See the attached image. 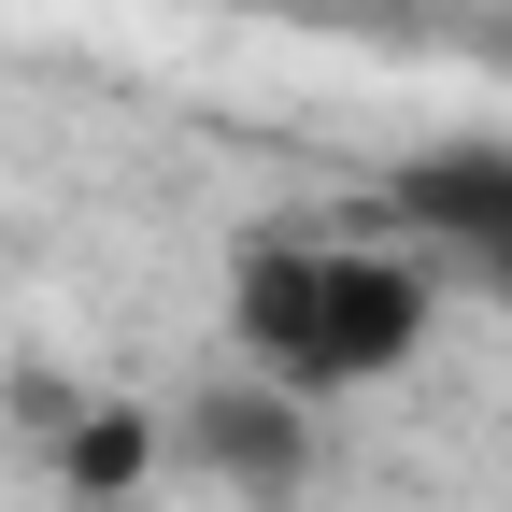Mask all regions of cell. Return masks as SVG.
<instances>
[{
    "instance_id": "7a4b0ae2",
    "label": "cell",
    "mask_w": 512,
    "mask_h": 512,
    "mask_svg": "<svg viewBox=\"0 0 512 512\" xmlns=\"http://www.w3.org/2000/svg\"><path fill=\"white\" fill-rule=\"evenodd\" d=\"M370 228L399 242L427 285H470V299L512 313V143H413L384 171Z\"/></svg>"
},
{
    "instance_id": "3957f363",
    "label": "cell",
    "mask_w": 512,
    "mask_h": 512,
    "mask_svg": "<svg viewBox=\"0 0 512 512\" xmlns=\"http://www.w3.org/2000/svg\"><path fill=\"white\" fill-rule=\"evenodd\" d=\"M157 456H185L200 484H242V498H285L313 470V399H285L271 370H214L200 399L157 427Z\"/></svg>"
},
{
    "instance_id": "6da1fadb",
    "label": "cell",
    "mask_w": 512,
    "mask_h": 512,
    "mask_svg": "<svg viewBox=\"0 0 512 512\" xmlns=\"http://www.w3.org/2000/svg\"><path fill=\"white\" fill-rule=\"evenodd\" d=\"M427 328H441V285L384 228H256L228 256V342H242V370H271L313 413L399 384L427 356Z\"/></svg>"
},
{
    "instance_id": "277c9868",
    "label": "cell",
    "mask_w": 512,
    "mask_h": 512,
    "mask_svg": "<svg viewBox=\"0 0 512 512\" xmlns=\"http://www.w3.org/2000/svg\"><path fill=\"white\" fill-rule=\"evenodd\" d=\"M29 427H57V484L86 512L143 498V470H157V413H128V399H57V384H29Z\"/></svg>"
}]
</instances>
